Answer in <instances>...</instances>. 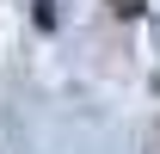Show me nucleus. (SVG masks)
<instances>
[{
  "mask_svg": "<svg viewBox=\"0 0 160 154\" xmlns=\"http://www.w3.org/2000/svg\"><path fill=\"white\" fill-rule=\"evenodd\" d=\"M117 13H142V0H117Z\"/></svg>",
  "mask_w": 160,
  "mask_h": 154,
  "instance_id": "1",
  "label": "nucleus"
}]
</instances>
